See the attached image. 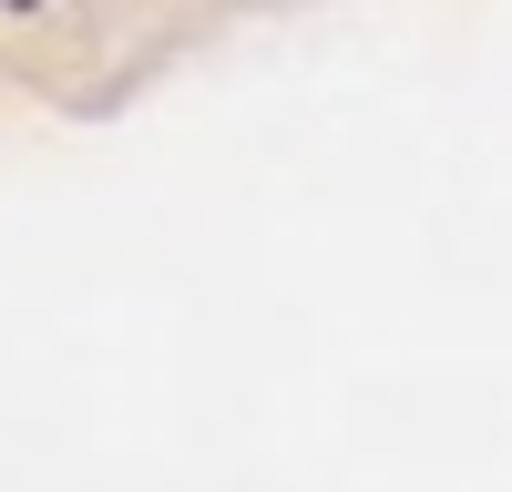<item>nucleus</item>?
<instances>
[{
    "label": "nucleus",
    "mask_w": 512,
    "mask_h": 492,
    "mask_svg": "<svg viewBox=\"0 0 512 492\" xmlns=\"http://www.w3.org/2000/svg\"><path fill=\"white\" fill-rule=\"evenodd\" d=\"M11 11H41V0H11Z\"/></svg>",
    "instance_id": "f257e3e1"
}]
</instances>
